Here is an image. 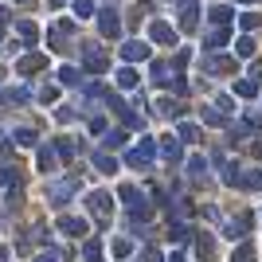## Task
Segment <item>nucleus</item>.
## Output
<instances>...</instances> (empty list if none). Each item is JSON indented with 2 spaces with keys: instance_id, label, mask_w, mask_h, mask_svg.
<instances>
[{
  "instance_id": "1",
  "label": "nucleus",
  "mask_w": 262,
  "mask_h": 262,
  "mask_svg": "<svg viewBox=\"0 0 262 262\" xmlns=\"http://www.w3.org/2000/svg\"><path fill=\"white\" fill-rule=\"evenodd\" d=\"M71 35H75V20H59L51 28V32H47V47H51V51H67V39H71Z\"/></svg>"
},
{
  "instance_id": "2",
  "label": "nucleus",
  "mask_w": 262,
  "mask_h": 262,
  "mask_svg": "<svg viewBox=\"0 0 262 262\" xmlns=\"http://www.w3.org/2000/svg\"><path fill=\"white\" fill-rule=\"evenodd\" d=\"M82 67L94 71V75H102V71H106V55H102L94 43H82Z\"/></svg>"
},
{
  "instance_id": "3",
  "label": "nucleus",
  "mask_w": 262,
  "mask_h": 262,
  "mask_svg": "<svg viewBox=\"0 0 262 262\" xmlns=\"http://www.w3.org/2000/svg\"><path fill=\"white\" fill-rule=\"evenodd\" d=\"M98 28H102V35H106V39H118V35H121V20H118V12H114V8L98 12Z\"/></svg>"
},
{
  "instance_id": "4",
  "label": "nucleus",
  "mask_w": 262,
  "mask_h": 262,
  "mask_svg": "<svg viewBox=\"0 0 262 262\" xmlns=\"http://www.w3.org/2000/svg\"><path fill=\"white\" fill-rule=\"evenodd\" d=\"M47 67V55L32 51V55H24V59H16V75H35V71H43Z\"/></svg>"
},
{
  "instance_id": "5",
  "label": "nucleus",
  "mask_w": 262,
  "mask_h": 262,
  "mask_svg": "<svg viewBox=\"0 0 262 262\" xmlns=\"http://www.w3.org/2000/svg\"><path fill=\"white\" fill-rule=\"evenodd\" d=\"M121 59H125V63H137V59H149V47H145L141 39H129V43L121 47Z\"/></svg>"
},
{
  "instance_id": "6",
  "label": "nucleus",
  "mask_w": 262,
  "mask_h": 262,
  "mask_svg": "<svg viewBox=\"0 0 262 262\" xmlns=\"http://www.w3.org/2000/svg\"><path fill=\"white\" fill-rule=\"evenodd\" d=\"M71 192H75V180H59V184L47 188V200H51V204H63Z\"/></svg>"
},
{
  "instance_id": "7",
  "label": "nucleus",
  "mask_w": 262,
  "mask_h": 262,
  "mask_svg": "<svg viewBox=\"0 0 262 262\" xmlns=\"http://www.w3.org/2000/svg\"><path fill=\"white\" fill-rule=\"evenodd\" d=\"M149 35H153L157 43H172V39H176V32H172V28H168L164 20H157L153 28H149Z\"/></svg>"
},
{
  "instance_id": "8",
  "label": "nucleus",
  "mask_w": 262,
  "mask_h": 262,
  "mask_svg": "<svg viewBox=\"0 0 262 262\" xmlns=\"http://www.w3.org/2000/svg\"><path fill=\"white\" fill-rule=\"evenodd\" d=\"M59 231H67V235H86V223L75 219V215H63L59 219Z\"/></svg>"
},
{
  "instance_id": "9",
  "label": "nucleus",
  "mask_w": 262,
  "mask_h": 262,
  "mask_svg": "<svg viewBox=\"0 0 262 262\" xmlns=\"http://www.w3.org/2000/svg\"><path fill=\"white\" fill-rule=\"evenodd\" d=\"M16 32H20L24 47H32L35 39H39V32H35V24H32V20H20V24H16Z\"/></svg>"
},
{
  "instance_id": "10",
  "label": "nucleus",
  "mask_w": 262,
  "mask_h": 262,
  "mask_svg": "<svg viewBox=\"0 0 262 262\" xmlns=\"http://www.w3.org/2000/svg\"><path fill=\"white\" fill-rule=\"evenodd\" d=\"M180 28H184V32L196 28V4H184V8H180Z\"/></svg>"
},
{
  "instance_id": "11",
  "label": "nucleus",
  "mask_w": 262,
  "mask_h": 262,
  "mask_svg": "<svg viewBox=\"0 0 262 262\" xmlns=\"http://www.w3.org/2000/svg\"><path fill=\"white\" fill-rule=\"evenodd\" d=\"M59 82H63V86H78V82H82V75H78L75 67H63V71H59Z\"/></svg>"
},
{
  "instance_id": "12",
  "label": "nucleus",
  "mask_w": 262,
  "mask_h": 262,
  "mask_svg": "<svg viewBox=\"0 0 262 262\" xmlns=\"http://www.w3.org/2000/svg\"><path fill=\"white\" fill-rule=\"evenodd\" d=\"M75 16H78V20L94 16V0H75Z\"/></svg>"
},
{
  "instance_id": "13",
  "label": "nucleus",
  "mask_w": 262,
  "mask_h": 262,
  "mask_svg": "<svg viewBox=\"0 0 262 262\" xmlns=\"http://www.w3.org/2000/svg\"><path fill=\"white\" fill-rule=\"evenodd\" d=\"M12 141L28 149V145H35V133H32V129H16V133H12Z\"/></svg>"
},
{
  "instance_id": "14",
  "label": "nucleus",
  "mask_w": 262,
  "mask_h": 262,
  "mask_svg": "<svg viewBox=\"0 0 262 262\" xmlns=\"http://www.w3.org/2000/svg\"><path fill=\"white\" fill-rule=\"evenodd\" d=\"M39 168H43V172H55V153L51 149H39Z\"/></svg>"
},
{
  "instance_id": "15",
  "label": "nucleus",
  "mask_w": 262,
  "mask_h": 262,
  "mask_svg": "<svg viewBox=\"0 0 262 262\" xmlns=\"http://www.w3.org/2000/svg\"><path fill=\"white\" fill-rule=\"evenodd\" d=\"M239 94H243V98H254V94H258V82H254V78H243V82H239Z\"/></svg>"
},
{
  "instance_id": "16",
  "label": "nucleus",
  "mask_w": 262,
  "mask_h": 262,
  "mask_svg": "<svg viewBox=\"0 0 262 262\" xmlns=\"http://www.w3.org/2000/svg\"><path fill=\"white\" fill-rule=\"evenodd\" d=\"M211 20H215V24H227L231 20V8H227V4H215V8H211Z\"/></svg>"
},
{
  "instance_id": "17",
  "label": "nucleus",
  "mask_w": 262,
  "mask_h": 262,
  "mask_svg": "<svg viewBox=\"0 0 262 262\" xmlns=\"http://www.w3.org/2000/svg\"><path fill=\"white\" fill-rule=\"evenodd\" d=\"M118 82H121V86H137V75H133L129 67H125V71H121V75H118Z\"/></svg>"
},
{
  "instance_id": "18",
  "label": "nucleus",
  "mask_w": 262,
  "mask_h": 262,
  "mask_svg": "<svg viewBox=\"0 0 262 262\" xmlns=\"http://www.w3.org/2000/svg\"><path fill=\"white\" fill-rule=\"evenodd\" d=\"M223 43H227V32H211L208 35V47H223Z\"/></svg>"
},
{
  "instance_id": "19",
  "label": "nucleus",
  "mask_w": 262,
  "mask_h": 262,
  "mask_svg": "<svg viewBox=\"0 0 262 262\" xmlns=\"http://www.w3.org/2000/svg\"><path fill=\"white\" fill-rule=\"evenodd\" d=\"M94 164H98L102 172H114V161H110V157H106V153H98V157H94Z\"/></svg>"
},
{
  "instance_id": "20",
  "label": "nucleus",
  "mask_w": 262,
  "mask_h": 262,
  "mask_svg": "<svg viewBox=\"0 0 262 262\" xmlns=\"http://www.w3.org/2000/svg\"><path fill=\"white\" fill-rule=\"evenodd\" d=\"M28 98H32V94H28L24 86H20V90H12V94H8V102H28Z\"/></svg>"
},
{
  "instance_id": "21",
  "label": "nucleus",
  "mask_w": 262,
  "mask_h": 262,
  "mask_svg": "<svg viewBox=\"0 0 262 262\" xmlns=\"http://www.w3.org/2000/svg\"><path fill=\"white\" fill-rule=\"evenodd\" d=\"M39 98H43V102H55V98H59V90H55V86H43V90H39Z\"/></svg>"
},
{
  "instance_id": "22",
  "label": "nucleus",
  "mask_w": 262,
  "mask_h": 262,
  "mask_svg": "<svg viewBox=\"0 0 262 262\" xmlns=\"http://www.w3.org/2000/svg\"><path fill=\"white\" fill-rule=\"evenodd\" d=\"M258 20H262V16H254V12H247V16H243V28H258Z\"/></svg>"
},
{
  "instance_id": "23",
  "label": "nucleus",
  "mask_w": 262,
  "mask_h": 262,
  "mask_svg": "<svg viewBox=\"0 0 262 262\" xmlns=\"http://www.w3.org/2000/svg\"><path fill=\"white\" fill-rule=\"evenodd\" d=\"M35 262H59V254H55V251H47V254H39Z\"/></svg>"
},
{
  "instance_id": "24",
  "label": "nucleus",
  "mask_w": 262,
  "mask_h": 262,
  "mask_svg": "<svg viewBox=\"0 0 262 262\" xmlns=\"http://www.w3.org/2000/svg\"><path fill=\"white\" fill-rule=\"evenodd\" d=\"M0 262H8V251H0Z\"/></svg>"
},
{
  "instance_id": "25",
  "label": "nucleus",
  "mask_w": 262,
  "mask_h": 262,
  "mask_svg": "<svg viewBox=\"0 0 262 262\" xmlns=\"http://www.w3.org/2000/svg\"><path fill=\"white\" fill-rule=\"evenodd\" d=\"M16 4H32V0H16Z\"/></svg>"
},
{
  "instance_id": "26",
  "label": "nucleus",
  "mask_w": 262,
  "mask_h": 262,
  "mask_svg": "<svg viewBox=\"0 0 262 262\" xmlns=\"http://www.w3.org/2000/svg\"><path fill=\"white\" fill-rule=\"evenodd\" d=\"M0 43H4V28H0Z\"/></svg>"
},
{
  "instance_id": "27",
  "label": "nucleus",
  "mask_w": 262,
  "mask_h": 262,
  "mask_svg": "<svg viewBox=\"0 0 262 262\" xmlns=\"http://www.w3.org/2000/svg\"><path fill=\"white\" fill-rule=\"evenodd\" d=\"M239 4H254V0H239Z\"/></svg>"
},
{
  "instance_id": "28",
  "label": "nucleus",
  "mask_w": 262,
  "mask_h": 262,
  "mask_svg": "<svg viewBox=\"0 0 262 262\" xmlns=\"http://www.w3.org/2000/svg\"><path fill=\"white\" fill-rule=\"evenodd\" d=\"M55 4H63V0H51V8H55Z\"/></svg>"
}]
</instances>
